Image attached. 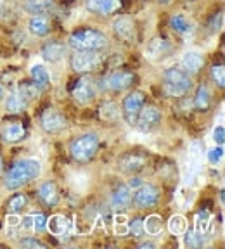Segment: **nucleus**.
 <instances>
[{
  "mask_svg": "<svg viewBox=\"0 0 225 249\" xmlns=\"http://www.w3.org/2000/svg\"><path fill=\"white\" fill-rule=\"evenodd\" d=\"M18 89L23 92V95L28 99V101H37V99H40L42 97V93H43V90L40 89L38 85H37L33 80H23V82H19V85H18Z\"/></svg>",
  "mask_w": 225,
  "mask_h": 249,
  "instance_id": "30",
  "label": "nucleus"
},
{
  "mask_svg": "<svg viewBox=\"0 0 225 249\" xmlns=\"http://www.w3.org/2000/svg\"><path fill=\"white\" fill-rule=\"evenodd\" d=\"M132 194H133V191L127 183H118L111 192L109 204H111L112 210H118V211L130 210V208H132Z\"/></svg>",
  "mask_w": 225,
  "mask_h": 249,
  "instance_id": "18",
  "label": "nucleus"
},
{
  "mask_svg": "<svg viewBox=\"0 0 225 249\" xmlns=\"http://www.w3.org/2000/svg\"><path fill=\"white\" fill-rule=\"evenodd\" d=\"M180 68H182L184 71H187L190 76H196V74L201 73V70L205 68V55L198 51L186 52L182 61H180Z\"/></svg>",
  "mask_w": 225,
  "mask_h": 249,
  "instance_id": "22",
  "label": "nucleus"
},
{
  "mask_svg": "<svg viewBox=\"0 0 225 249\" xmlns=\"http://www.w3.org/2000/svg\"><path fill=\"white\" fill-rule=\"evenodd\" d=\"M137 246H139V248H156V242H152V241H140Z\"/></svg>",
  "mask_w": 225,
  "mask_h": 249,
  "instance_id": "41",
  "label": "nucleus"
},
{
  "mask_svg": "<svg viewBox=\"0 0 225 249\" xmlns=\"http://www.w3.org/2000/svg\"><path fill=\"white\" fill-rule=\"evenodd\" d=\"M19 220H21L19 214L7 213V218H5V223H7V227H18V225H19Z\"/></svg>",
  "mask_w": 225,
  "mask_h": 249,
  "instance_id": "40",
  "label": "nucleus"
},
{
  "mask_svg": "<svg viewBox=\"0 0 225 249\" xmlns=\"http://www.w3.org/2000/svg\"><path fill=\"white\" fill-rule=\"evenodd\" d=\"M101 137L95 132H85L73 137L70 142V156L76 164H90L99 154Z\"/></svg>",
  "mask_w": 225,
  "mask_h": 249,
  "instance_id": "4",
  "label": "nucleus"
},
{
  "mask_svg": "<svg viewBox=\"0 0 225 249\" xmlns=\"http://www.w3.org/2000/svg\"><path fill=\"white\" fill-rule=\"evenodd\" d=\"M68 59H70V68L76 74H92L104 64L106 52L71 51Z\"/></svg>",
  "mask_w": 225,
  "mask_h": 249,
  "instance_id": "6",
  "label": "nucleus"
},
{
  "mask_svg": "<svg viewBox=\"0 0 225 249\" xmlns=\"http://www.w3.org/2000/svg\"><path fill=\"white\" fill-rule=\"evenodd\" d=\"M18 244H19V248H24V249H47L45 242L40 241V239H37V237H31V235L19 239Z\"/></svg>",
  "mask_w": 225,
  "mask_h": 249,
  "instance_id": "36",
  "label": "nucleus"
},
{
  "mask_svg": "<svg viewBox=\"0 0 225 249\" xmlns=\"http://www.w3.org/2000/svg\"><path fill=\"white\" fill-rule=\"evenodd\" d=\"M70 47H68L66 42L62 40H47V42L42 43L40 47V55L45 62L49 64H57L62 59H66L70 55Z\"/></svg>",
  "mask_w": 225,
  "mask_h": 249,
  "instance_id": "15",
  "label": "nucleus"
},
{
  "mask_svg": "<svg viewBox=\"0 0 225 249\" xmlns=\"http://www.w3.org/2000/svg\"><path fill=\"white\" fill-rule=\"evenodd\" d=\"M161 123H163V111H161V107L152 104V102L146 101V104L140 109L139 116H137L135 126L140 132L151 133V132H154V130H158L159 126H161Z\"/></svg>",
  "mask_w": 225,
  "mask_h": 249,
  "instance_id": "13",
  "label": "nucleus"
},
{
  "mask_svg": "<svg viewBox=\"0 0 225 249\" xmlns=\"http://www.w3.org/2000/svg\"><path fill=\"white\" fill-rule=\"evenodd\" d=\"M187 218L184 214H173V216L168 220V230L173 235H182L187 230Z\"/></svg>",
  "mask_w": 225,
  "mask_h": 249,
  "instance_id": "33",
  "label": "nucleus"
},
{
  "mask_svg": "<svg viewBox=\"0 0 225 249\" xmlns=\"http://www.w3.org/2000/svg\"><path fill=\"white\" fill-rule=\"evenodd\" d=\"M56 0H24L23 11L28 12L30 16L33 14H51L54 11Z\"/></svg>",
  "mask_w": 225,
  "mask_h": 249,
  "instance_id": "27",
  "label": "nucleus"
},
{
  "mask_svg": "<svg viewBox=\"0 0 225 249\" xmlns=\"http://www.w3.org/2000/svg\"><path fill=\"white\" fill-rule=\"evenodd\" d=\"M213 140L217 145H224L225 144V126L224 124H218L217 128L213 130Z\"/></svg>",
  "mask_w": 225,
  "mask_h": 249,
  "instance_id": "39",
  "label": "nucleus"
},
{
  "mask_svg": "<svg viewBox=\"0 0 225 249\" xmlns=\"http://www.w3.org/2000/svg\"><path fill=\"white\" fill-rule=\"evenodd\" d=\"M4 175V160H2V156H0V178Z\"/></svg>",
  "mask_w": 225,
  "mask_h": 249,
  "instance_id": "43",
  "label": "nucleus"
},
{
  "mask_svg": "<svg viewBox=\"0 0 225 249\" xmlns=\"http://www.w3.org/2000/svg\"><path fill=\"white\" fill-rule=\"evenodd\" d=\"M192 106L199 113H206L211 107V90L206 83H199L192 97Z\"/></svg>",
  "mask_w": 225,
  "mask_h": 249,
  "instance_id": "23",
  "label": "nucleus"
},
{
  "mask_svg": "<svg viewBox=\"0 0 225 249\" xmlns=\"http://www.w3.org/2000/svg\"><path fill=\"white\" fill-rule=\"evenodd\" d=\"M161 201V189L152 182H142L132 194V208L133 210H152Z\"/></svg>",
  "mask_w": 225,
  "mask_h": 249,
  "instance_id": "7",
  "label": "nucleus"
},
{
  "mask_svg": "<svg viewBox=\"0 0 225 249\" xmlns=\"http://www.w3.org/2000/svg\"><path fill=\"white\" fill-rule=\"evenodd\" d=\"M224 156H225V151H224V145H215L213 149L208 151V161L211 164H220L224 161Z\"/></svg>",
  "mask_w": 225,
  "mask_h": 249,
  "instance_id": "38",
  "label": "nucleus"
},
{
  "mask_svg": "<svg viewBox=\"0 0 225 249\" xmlns=\"http://www.w3.org/2000/svg\"><path fill=\"white\" fill-rule=\"evenodd\" d=\"M31 222H33V230H35V232L40 233V232H45L47 230V216L42 213V211L31 214Z\"/></svg>",
  "mask_w": 225,
  "mask_h": 249,
  "instance_id": "37",
  "label": "nucleus"
},
{
  "mask_svg": "<svg viewBox=\"0 0 225 249\" xmlns=\"http://www.w3.org/2000/svg\"><path fill=\"white\" fill-rule=\"evenodd\" d=\"M137 83V74L130 70H114L102 78V89L108 92L121 93L132 90Z\"/></svg>",
  "mask_w": 225,
  "mask_h": 249,
  "instance_id": "9",
  "label": "nucleus"
},
{
  "mask_svg": "<svg viewBox=\"0 0 225 249\" xmlns=\"http://www.w3.org/2000/svg\"><path fill=\"white\" fill-rule=\"evenodd\" d=\"M40 175H42V163L33 158H24V160L14 161L4 171L2 180H4V187L7 191H19L21 187L31 183Z\"/></svg>",
  "mask_w": 225,
  "mask_h": 249,
  "instance_id": "1",
  "label": "nucleus"
},
{
  "mask_svg": "<svg viewBox=\"0 0 225 249\" xmlns=\"http://www.w3.org/2000/svg\"><path fill=\"white\" fill-rule=\"evenodd\" d=\"M194 76H190L180 66H171L161 73V90L170 99L186 97L194 89Z\"/></svg>",
  "mask_w": 225,
  "mask_h": 249,
  "instance_id": "3",
  "label": "nucleus"
},
{
  "mask_svg": "<svg viewBox=\"0 0 225 249\" xmlns=\"http://www.w3.org/2000/svg\"><path fill=\"white\" fill-rule=\"evenodd\" d=\"M70 51H94L106 52L111 47V38L104 31L94 26H78L66 38Z\"/></svg>",
  "mask_w": 225,
  "mask_h": 249,
  "instance_id": "2",
  "label": "nucleus"
},
{
  "mask_svg": "<svg viewBox=\"0 0 225 249\" xmlns=\"http://www.w3.org/2000/svg\"><path fill=\"white\" fill-rule=\"evenodd\" d=\"M151 164V156L148 151L142 149H130V151L121 152L116 158V170L123 175H140Z\"/></svg>",
  "mask_w": 225,
  "mask_h": 249,
  "instance_id": "5",
  "label": "nucleus"
},
{
  "mask_svg": "<svg viewBox=\"0 0 225 249\" xmlns=\"http://www.w3.org/2000/svg\"><path fill=\"white\" fill-rule=\"evenodd\" d=\"M154 2L158 5H170L171 2H173V0H154Z\"/></svg>",
  "mask_w": 225,
  "mask_h": 249,
  "instance_id": "42",
  "label": "nucleus"
},
{
  "mask_svg": "<svg viewBox=\"0 0 225 249\" xmlns=\"http://www.w3.org/2000/svg\"><path fill=\"white\" fill-rule=\"evenodd\" d=\"M83 7L99 18H112L123 9V0H83Z\"/></svg>",
  "mask_w": 225,
  "mask_h": 249,
  "instance_id": "16",
  "label": "nucleus"
},
{
  "mask_svg": "<svg viewBox=\"0 0 225 249\" xmlns=\"http://www.w3.org/2000/svg\"><path fill=\"white\" fill-rule=\"evenodd\" d=\"M30 78L43 90V92H47V90L51 89V74H49V71H47L42 64H33V66L30 68Z\"/></svg>",
  "mask_w": 225,
  "mask_h": 249,
  "instance_id": "29",
  "label": "nucleus"
},
{
  "mask_svg": "<svg viewBox=\"0 0 225 249\" xmlns=\"http://www.w3.org/2000/svg\"><path fill=\"white\" fill-rule=\"evenodd\" d=\"M127 227H128V233H132L133 237H137V239L146 237V232H144V218L135 216L133 220H130V222L127 223Z\"/></svg>",
  "mask_w": 225,
  "mask_h": 249,
  "instance_id": "35",
  "label": "nucleus"
},
{
  "mask_svg": "<svg viewBox=\"0 0 225 249\" xmlns=\"http://www.w3.org/2000/svg\"><path fill=\"white\" fill-rule=\"evenodd\" d=\"M112 35L118 42L127 43V45H132V43H137L139 40V24L133 18L127 14H120L112 19L111 24Z\"/></svg>",
  "mask_w": 225,
  "mask_h": 249,
  "instance_id": "8",
  "label": "nucleus"
},
{
  "mask_svg": "<svg viewBox=\"0 0 225 249\" xmlns=\"http://www.w3.org/2000/svg\"><path fill=\"white\" fill-rule=\"evenodd\" d=\"M168 26L175 35H189L192 31V23L184 12H173L168 19Z\"/></svg>",
  "mask_w": 225,
  "mask_h": 249,
  "instance_id": "24",
  "label": "nucleus"
},
{
  "mask_svg": "<svg viewBox=\"0 0 225 249\" xmlns=\"http://www.w3.org/2000/svg\"><path fill=\"white\" fill-rule=\"evenodd\" d=\"M97 83L92 74H80L75 85L71 87V97L78 106H89L97 97Z\"/></svg>",
  "mask_w": 225,
  "mask_h": 249,
  "instance_id": "10",
  "label": "nucleus"
},
{
  "mask_svg": "<svg viewBox=\"0 0 225 249\" xmlns=\"http://www.w3.org/2000/svg\"><path fill=\"white\" fill-rule=\"evenodd\" d=\"M28 31L37 38H47L52 33V21L49 14H33L28 19Z\"/></svg>",
  "mask_w": 225,
  "mask_h": 249,
  "instance_id": "20",
  "label": "nucleus"
},
{
  "mask_svg": "<svg viewBox=\"0 0 225 249\" xmlns=\"http://www.w3.org/2000/svg\"><path fill=\"white\" fill-rule=\"evenodd\" d=\"M37 197L47 208H56L61 201V194H59L57 183L54 180H45L37 187Z\"/></svg>",
  "mask_w": 225,
  "mask_h": 249,
  "instance_id": "19",
  "label": "nucleus"
},
{
  "mask_svg": "<svg viewBox=\"0 0 225 249\" xmlns=\"http://www.w3.org/2000/svg\"><path fill=\"white\" fill-rule=\"evenodd\" d=\"M99 118L106 123H118L121 120V106L114 101H104L99 107Z\"/></svg>",
  "mask_w": 225,
  "mask_h": 249,
  "instance_id": "25",
  "label": "nucleus"
},
{
  "mask_svg": "<svg viewBox=\"0 0 225 249\" xmlns=\"http://www.w3.org/2000/svg\"><path fill=\"white\" fill-rule=\"evenodd\" d=\"M182 235H184V244H186L187 248L196 249V248L205 246V235H203V232H199V230L189 229V230H186Z\"/></svg>",
  "mask_w": 225,
  "mask_h": 249,
  "instance_id": "32",
  "label": "nucleus"
},
{
  "mask_svg": "<svg viewBox=\"0 0 225 249\" xmlns=\"http://www.w3.org/2000/svg\"><path fill=\"white\" fill-rule=\"evenodd\" d=\"M208 74H210L211 83H215V87L224 90V87H225V66L224 64H222V62L213 64V66L210 68V73Z\"/></svg>",
  "mask_w": 225,
  "mask_h": 249,
  "instance_id": "34",
  "label": "nucleus"
},
{
  "mask_svg": "<svg viewBox=\"0 0 225 249\" xmlns=\"http://www.w3.org/2000/svg\"><path fill=\"white\" fill-rule=\"evenodd\" d=\"M47 230L56 237H64L70 232V222L64 214H52L51 218H47Z\"/></svg>",
  "mask_w": 225,
  "mask_h": 249,
  "instance_id": "26",
  "label": "nucleus"
},
{
  "mask_svg": "<svg viewBox=\"0 0 225 249\" xmlns=\"http://www.w3.org/2000/svg\"><path fill=\"white\" fill-rule=\"evenodd\" d=\"M38 124L47 135H59L70 126V121L59 109L45 107L38 116Z\"/></svg>",
  "mask_w": 225,
  "mask_h": 249,
  "instance_id": "12",
  "label": "nucleus"
},
{
  "mask_svg": "<svg viewBox=\"0 0 225 249\" xmlns=\"http://www.w3.org/2000/svg\"><path fill=\"white\" fill-rule=\"evenodd\" d=\"M175 51V45L170 42L168 38L165 36H152L146 47H144V55L146 59L152 62H159V61H165L167 57H170Z\"/></svg>",
  "mask_w": 225,
  "mask_h": 249,
  "instance_id": "14",
  "label": "nucleus"
},
{
  "mask_svg": "<svg viewBox=\"0 0 225 249\" xmlns=\"http://www.w3.org/2000/svg\"><path fill=\"white\" fill-rule=\"evenodd\" d=\"M144 232H146V235H151V237H156V235L163 232V220H161V216L149 214L148 218H144Z\"/></svg>",
  "mask_w": 225,
  "mask_h": 249,
  "instance_id": "31",
  "label": "nucleus"
},
{
  "mask_svg": "<svg viewBox=\"0 0 225 249\" xmlns=\"http://www.w3.org/2000/svg\"><path fill=\"white\" fill-rule=\"evenodd\" d=\"M28 202H30L28 194H24V192H14V194L5 201V210H7V213L21 214L26 210Z\"/></svg>",
  "mask_w": 225,
  "mask_h": 249,
  "instance_id": "28",
  "label": "nucleus"
},
{
  "mask_svg": "<svg viewBox=\"0 0 225 249\" xmlns=\"http://www.w3.org/2000/svg\"><path fill=\"white\" fill-rule=\"evenodd\" d=\"M28 137V128L23 121H5L0 126V140L7 145L19 144Z\"/></svg>",
  "mask_w": 225,
  "mask_h": 249,
  "instance_id": "17",
  "label": "nucleus"
},
{
  "mask_svg": "<svg viewBox=\"0 0 225 249\" xmlns=\"http://www.w3.org/2000/svg\"><path fill=\"white\" fill-rule=\"evenodd\" d=\"M4 107L9 114H23L24 111L30 107V101H28V99L23 95V92L16 87L14 90H11V92L5 95Z\"/></svg>",
  "mask_w": 225,
  "mask_h": 249,
  "instance_id": "21",
  "label": "nucleus"
},
{
  "mask_svg": "<svg viewBox=\"0 0 225 249\" xmlns=\"http://www.w3.org/2000/svg\"><path fill=\"white\" fill-rule=\"evenodd\" d=\"M146 101H148V97L142 90H128V93L123 97V102H121V120L127 121L128 126H135L137 116H139Z\"/></svg>",
  "mask_w": 225,
  "mask_h": 249,
  "instance_id": "11",
  "label": "nucleus"
}]
</instances>
